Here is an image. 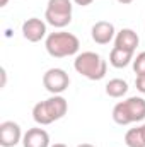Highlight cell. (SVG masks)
<instances>
[{
    "instance_id": "6",
    "label": "cell",
    "mask_w": 145,
    "mask_h": 147,
    "mask_svg": "<svg viewBox=\"0 0 145 147\" xmlns=\"http://www.w3.org/2000/svg\"><path fill=\"white\" fill-rule=\"evenodd\" d=\"M43 86L51 94H62L70 86V77L63 69H48L43 75Z\"/></svg>"
},
{
    "instance_id": "1",
    "label": "cell",
    "mask_w": 145,
    "mask_h": 147,
    "mask_svg": "<svg viewBox=\"0 0 145 147\" xmlns=\"http://www.w3.org/2000/svg\"><path fill=\"white\" fill-rule=\"evenodd\" d=\"M68 110V103L62 94H53L46 101H39L33 108V118L38 125H51L53 121L63 118Z\"/></svg>"
},
{
    "instance_id": "16",
    "label": "cell",
    "mask_w": 145,
    "mask_h": 147,
    "mask_svg": "<svg viewBox=\"0 0 145 147\" xmlns=\"http://www.w3.org/2000/svg\"><path fill=\"white\" fill-rule=\"evenodd\" d=\"M77 5H80V7H87V5H91L94 0H73Z\"/></svg>"
},
{
    "instance_id": "15",
    "label": "cell",
    "mask_w": 145,
    "mask_h": 147,
    "mask_svg": "<svg viewBox=\"0 0 145 147\" xmlns=\"http://www.w3.org/2000/svg\"><path fill=\"white\" fill-rule=\"evenodd\" d=\"M133 72L137 74V75H144L145 74V51L142 53H138L135 58H133Z\"/></svg>"
},
{
    "instance_id": "12",
    "label": "cell",
    "mask_w": 145,
    "mask_h": 147,
    "mask_svg": "<svg viewBox=\"0 0 145 147\" xmlns=\"http://www.w3.org/2000/svg\"><path fill=\"white\" fill-rule=\"evenodd\" d=\"M132 62H133V53L132 51H126V50H121V48L114 46L109 53V63L114 69H125Z\"/></svg>"
},
{
    "instance_id": "21",
    "label": "cell",
    "mask_w": 145,
    "mask_h": 147,
    "mask_svg": "<svg viewBox=\"0 0 145 147\" xmlns=\"http://www.w3.org/2000/svg\"><path fill=\"white\" fill-rule=\"evenodd\" d=\"M140 128H142V134H144V137H145V123L144 125H140Z\"/></svg>"
},
{
    "instance_id": "3",
    "label": "cell",
    "mask_w": 145,
    "mask_h": 147,
    "mask_svg": "<svg viewBox=\"0 0 145 147\" xmlns=\"http://www.w3.org/2000/svg\"><path fill=\"white\" fill-rule=\"evenodd\" d=\"M73 69L89 80H101L108 72V63L101 55L94 51H84L75 57Z\"/></svg>"
},
{
    "instance_id": "2",
    "label": "cell",
    "mask_w": 145,
    "mask_h": 147,
    "mask_svg": "<svg viewBox=\"0 0 145 147\" xmlns=\"http://www.w3.org/2000/svg\"><path fill=\"white\" fill-rule=\"evenodd\" d=\"M46 51L50 53V57L53 58H65V57H72L79 51L80 48V41L79 38L67 33V31H56V33H50L44 41Z\"/></svg>"
},
{
    "instance_id": "8",
    "label": "cell",
    "mask_w": 145,
    "mask_h": 147,
    "mask_svg": "<svg viewBox=\"0 0 145 147\" xmlns=\"http://www.w3.org/2000/svg\"><path fill=\"white\" fill-rule=\"evenodd\" d=\"M22 36L24 39L31 41V43H38L46 36V22L38 19V17H31L22 24Z\"/></svg>"
},
{
    "instance_id": "4",
    "label": "cell",
    "mask_w": 145,
    "mask_h": 147,
    "mask_svg": "<svg viewBox=\"0 0 145 147\" xmlns=\"http://www.w3.org/2000/svg\"><path fill=\"white\" fill-rule=\"evenodd\" d=\"M113 120L121 127L145 120V99L140 96H132L125 101H119L113 108Z\"/></svg>"
},
{
    "instance_id": "7",
    "label": "cell",
    "mask_w": 145,
    "mask_h": 147,
    "mask_svg": "<svg viewBox=\"0 0 145 147\" xmlns=\"http://www.w3.org/2000/svg\"><path fill=\"white\" fill-rule=\"evenodd\" d=\"M22 130L19 123L7 120L0 123V146L2 147H15L22 140Z\"/></svg>"
},
{
    "instance_id": "9",
    "label": "cell",
    "mask_w": 145,
    "mask_h": 147,
    "mask_svg": "<svg viewBox=\"0 0 145 147\" xmlns=\"http://www.w3.org/2000/svg\"><path fill=\"white\" fill-rule=\"evenodd\" d=\"M91 36L94 39V43H97V45H108V43H111L114 39L116 29H114V26L111 22H108V21H99V22H96L92 26Z\"/></svg>"
},
{
    "instance_id": "14",
    "label": "cell",
    "mask_w": 145,
    "mask_h": 147,
    "mask_svg": "<svg viewBox=\"0 0 145 147\" xmlns=\"http://www.w3.org/2000/svg\"><path fill=\"white\" fill-rule=\"evenodd\" d=\"M125 142L126 147H145V137L142 134V128H130L125 135Z\"/></svg>"
},
{
    "instance_id": "20",
    "label": "cell",
    "mask_w": 145,
    "mask_h": 147,
    "mask_svg": "<svg viewBox=\"0 0 145 147\" xmlns=\"http://www.w3.org/2000/svg\"><path fill=\"white\" fill-rule=\"evenodd\" d=\"M7 2H9V0H0V5L3 7V5H7Z\"/></svg>"
},
{
    "instance_id": "17",
    "label": "cell",
    "mask_w": 145,
    "mask_h": 147,
    "mask_svg": "<svg viewBox=\"0 0 145 147\" xmlns=\"http://www.w3.org/2000/svg\"><path fill=\"white\" fill-rule=\"evenodd\" d=\"M50 147H68V146H65V144H62V142H56V144H53V146H50Z\"/></svg>"
},
{
    "instance_id": "13",
    "label": "cell",
    "mask_w": 145,
    "mask_h": 147,
    "mask_svg": "<svg viewBox=\"0 0 145 147\" xmlns=\"http://www.w3.org/2000/svg\"><path fill=\"white\" fill-rule=\"evenodd\" d=\"M128 92V84L123 79H111L106 84V94L109 98H123Z\"/></svg>"
},
{
    "instance_id": "5",
    "label": "cell",
    "mask_w": 145,
    "mask_h": 147,
    "mask_svg": "<svg viewBox=\"0 0 145 147\" xmlns=\"http://www.w3.org/2000/svg\"><path fill=\"white\" fill-rule=\"evenodd\" d=\"M72 2L70 0H48L44 19L53 28H65L72 22Z\"/></svg>"
},
{
    "instance_id": "19",
    "label": "cell",
    "mask_w": 145,
    "mask_h": 147,
    "mask_svg": "<svg viewBox=\"0 0 145 147\" xmlns=\"http://www.w3.org/2000/svg\"><path fill=\"white\" fill-rule=\"evenodd\" d=\"M77 147H96V146H92V144H80V146H77Z\"/></svg>"
},
{
    "instance_id": "11",
    "label": "cell",
    "mask_w": 145,
    "mask_h": 147,
    "mask_svg": "<svg viewBox=\"0 0 145 147\" xmlns=\"http://www.w3.org/2000/svg\"><path fill=\"white\" fill-rule=\"evenodd\" d=\"M22 147H50V135L44 128H29L22 137Z\"/></svg>"
},
{
    "instance_id": "18",
    "label": "cell",
    "mask_w": 145,
    "mask_h": 147,
    "mask_svg": "<svg viewBox=\"0 0 145 147\" xmlns=\"http://www.w3.org/2000/svg\"><path fill=\"white\" fill-rule=\"evenodd\" d=\"M118 2H119V3H123V5H128V3H132L133 0H118Z\"/></svg>"
},
{
    "instance_id": "10",
    "label": "cell",
    "mask_w": 145,
    "mask_h": 147,
    "mask_svg": "<svg viewBox=\"0 0 145 147\" xmlns=\"http://www.w3.org/2000/svg\"><path fill=\"white\" fill-rule=\"evenodd\" d=\"M138 43H140L138 34L133 29H130V28H123L114 36V46H118L121 50H126V51H132V53H135Z\"/></svg>"
}]
</instances>
